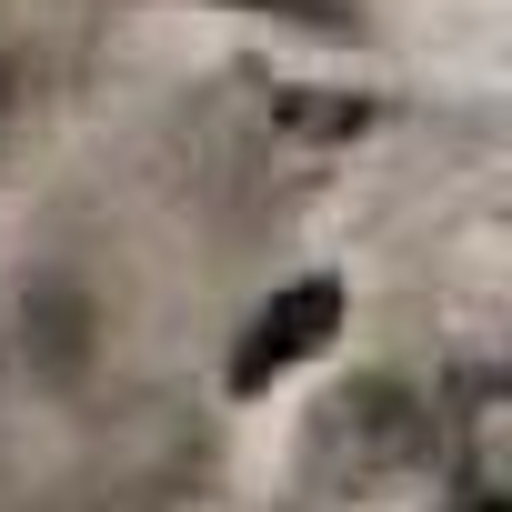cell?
I'll return each instance as SVG.
<instances>
[{
  "label": "cell",
  "instance_id": "obj_1",
  "mask_svg": "<svg viewBox=\"0 0 512 512\" xmlns=\"http://www.w3.org/2000/svg\"><path fill=\"white\" fill-rule=\"evenodd\" d=\"M332 332H342V282H332V272H302L292 292H272V312H262V322L241 332V352H231V392L282 382L292 362L332 352Z\"/></svg>",
  "mask_w": 512,
  "mask_h": 512
}]
</instances>
